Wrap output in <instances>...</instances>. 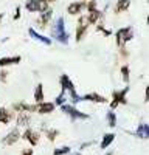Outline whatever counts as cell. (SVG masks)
<instances>
[{
    "mask_svg": "<svg viewBox=\"0 0 149 155\" xmlns=\"http://www.w3.org/2000/svg\"><path fill=\"white\" fill-rule=\"evenodd\" d=\"M59 84L62 87V90H64L65 93H68L70 99L73 104H78V102H81V96L76 93V88H74V84L71 82V79L68 78V74H61L59 76Z\"/></svg>",
    "mask_w": 149,
    "mask_h": 155,
    "instance_id": "6da1fadb",
    "label": "cell"
},
{
    "mask_svg": "<svg viewBox=\"0 0 149 155\" xmlns=\"http://www.w3.org/2000/svg\"><path fill=\"white\" fill-rule=\"evenodd\" d=\"M51 36L61 44H65V45L68 44V37L70 36L65 31V20H64V17H58L56 19L53 28H51Z\"/></svg>",
    "mask_w": 149,
    "mask_h": 155,
    "instance_id": "7a4b0ae2",
    "label": "cell"
},
{
    "mask_svg": "<svg viewBox=\"0 0 149 155\" xmlns=\"http://www.w3.org/2000/svg\"><path fill=\"white\" fill-rule=\"evenodd\" d=\"M127 93H129V87H124L121 90H114L112 93V101H110V110H115L118 106L127 104Z\"/></svg>",
    "mask_w": 149,
    "mask_h": 155,
    "instance_id": "3957f363",
    "label": "cell"
},
{
    "mask_svg": "<svg viewBox=\"0 0 149 155\" xmlns=\"http://www.w3.org/2000/svg\"><path fill=\"white\" fill-rule=\"evenodd\" d=\"M134 37V28L132 27H124V28H120L117 33H115V42L120 47H126L129 41H132Z\"/></svg>",
    "mask_w": 149,
    "mask_h": 155,
    "instance_id": "277c9868",
    "label": "cell"
},
{
    "mask_svg": "<svg viewBox=\"0 0 149 155\" xmlns=\"http://www.w3.org/2000/svg\"><path fill=\"white\" fill-rule=\"evenodd\" d=\"M59 107H61V110L64 112L65 115L70 116L71 121H76V120H87V118H89V115H87V113L78 110L74 106H70V104H67V102H64V104L59 106Z\"/></svg>",
    "mask_w": 149,
    "mask_h": 155,
    "instance_id": "5b68a950",
    "label": "cell"
},
{
    "mask_svg": "<svg viewBox=\"0 0 149 155\" xmlns=\"http://www.w3.org/2000/svg\"><path fill=\"white\" fill-rule=\"evenodd\" d=\"M89 28H90V23H89V19H87L85 14H79L78 17V27H76V42H81L82 39L85 37V34L89 33Z\"/></svg>",
    "mask_w": 149,
    "mask_h": 155,
    "instance_id": "8992f818",
    "label": "cell"
},
{
    "mask_svg": "<svg viewBox=\"0 0 149 155\" xmlns=\"http://www.w3.org/2000/svg\"><path fill=\"white\" fill-rule=\"evenodd\" d=\"M25 8H27L28 12H42L47 8H50V3L45 2V0H27Z\"/></svg>",
    "mask_w": 149,
    "mask_h": 155,
    "instance_id": "52a82bcc",
    "label": "cell"
},
{
    "mask_svg": "<svg viewBox=\"0 0 149 155\" xmlns=\"http://www.w3.org/2000/svg\"><path fill=\"white\" fill-rule=\"evenodd\" d=\"M20 138L25 140V141H28L31 146H37V144H39V141H41V134L33 130V129H30V127H27V129H25V132L20 134Z\"/></svg>",
    "mask_w": 149,
    "mask_h": 155,
    "instance_id": "ba28073f",
    "label": "cell"
},
{
    "mask_svg": "<svg viewBox=\"0 0 149 155\" xmlns=\"http://www.w3.org/2000/svg\"><path fill=\"white\" fill-rule=\"evenodd\" d=\"M51 17H53V9L51 8H47L45 11H42L41 12V16L37 17V25L41 27V30H45L48 25H50V20H51Z\"/></svg>",
    "mask_w": 149,
    "mask_h": 155,
    "instance_id": "9c48e42d",
    "label": "cell"
},
{
    "mask_svg": "<svg viewBox=\"0 0 149 155\" xmlns=\"http://www.w3.org/2000/svg\"><path fill=\"white\" fill-rule=\"evenodd\" d=\"M14 118H16V112L12 109L0 107V124H9Z\"/></svg>",
    "mask_w": 149,
    "mask_h": 155,
    "instance_id": "30bf717a",
    "label": "cell"
},
{
    "mask_svg": "<svg viewBox=\"0 0 149 155\" xmlns=\"http://www.w3.org/2000/svg\"><path fill=\"white\" fill-rule=\"evenodd\" d=\"M20 140V132H19V129H12V130L2 138V143L5 146H12V144H16L17 141Z\"/></svg>",
    "mask_w": 149,
    "mask_h": 155,
    "instance_id": "8fae6325",
    "label": "cell"
},
{
    "mask_svg": "<svg viewBox=\"0 0 149 155\" xmlns=\"http://www.w3.org/2000/svg\"><path fill=\"white\" fill-rule=\"evenodd\" d=\"M84 9H85V3L82 2V0H79V2H71L67 6V12L70 16H79Z\"/></svg>",
    "mask_w": 149,
    "mask_h": 155,
    "instance_id": "7c38bea8",
    "label": "cell"
},
{
    "mask_svg": "<svg viewBox=\"0 0 149 155\" xmlns=\"http://www.w3.org/2000/svg\"><path fill=\"white\" fill-rule=\"evenodd\" d=\"M56 106H55V102H50V101H42L37 104V113H41V115H48V113H51L55 112Z\"/></svg>",
    "mask_w": 149,
    "mask_h": 155,
    "instance_id": "4fadbf2b",
    "label": "cell"
},
{
    "mask_svg": "<svg viewBox=\"0 0 149 155\" xmlns=\"http://www.w3.org/2000/svg\"><path fill=\"white\" fill-rule=\"evenodd\" d=\"M28 34L34 39V41L41 42V44H44V45H51V39L47 37V36H44V34H41V33H37L34 28H28Z\"/></svg>",
    "mask_w": 149,
    "mask_h": 155,
    "instance_id": "5bb4252c",
    "label": "cell"
},
{
    "mask_svg": "<svg viewBox=\"0 0 149 155\" xmlns=\"http://www.w3.org/2000/svg\"><path fill=\"white\" fill-rule=\"evenodd\" d=\"M20 61H22V56H19V54H16V56H3V58H0V68L14 65V64H19Z\"/></svg>",
    "mask_w": 149,
    "mask_h": 155,
    "instance_id": "9a60e30c",
    "label": "cell"
},
{
    "mask_svg": "<svg viewBox=\"0 0 149 155\" xmlns=\"http://www.w3.org/2000/svg\"><path fill=\"white\" fill-rule=\"evenodd\" d=\"M81 101H90V102H98V104H106L107 99L103 96V95H99V93H87L84 96H81Z\"/></svg>",
    "mask_w": 149,
    "mask_h": 155,
    "instance_id": "2e32d148",
    "label": "cell"
},
{
    "mask_svg": "<svg viewBox=\"0 0 149 155\" xmlns=\"http://www.w3.org/2000/svg\"><path fill=\"white\" fill-rule=\"evenodd\" d=\"M87 19H89V23L90 25H96V22L98 20H101V19H104V14L101 11H99L98 8H95V9H92V11H87Z\"/></svg>",
    "mask_w": 149,
    "mask_h": 155,
    "instance_id": "e0dca14e",
    "label": "cell"
},
{
    "mask_svg": "<svg viewBox=\"0 0 149 155\" xmlns=\"http://www.w3.org/2000/svg\"><path fill=\"white\" fill-rule=\"evenodd\" d=\"M16 121H17V126L20 127H28V124L31 123V115L28 112H17Z\"/></svg>",
    "mask_w": 149,
    "mask_h": 155,
    "instance_id": "ac0fdd59",
    "label": "cell"
},
{
    "mask_svg": "<svg viewBox=\"0 0 149 155\" xmlns=\"http://www.w3.org/2000/svg\"><path fill=\"white\" fill-rule=\"evenodd\" d=\"M131 8V0H117L114 12L115 14H121V12H126Z\"/></svg>",
    "mask_w": 149,
    "mask_h": 155,
    "instance_id": "d6986e66",
    "label": "cell"
},
{
    "mask_svg": "<svg viewBox=\"0 0 149 155\" xmlns=\"http://www.w3.org/2000/svg\"><path fill=\"white\" fill-rule=\"evenodd\" d=\"M134 135L137 138H143V140L149 138V126L147 124H140L138 127H137V130L134 132Z\"/></svg>",
    "mask_w": 149,
    "mask_h": 155,
    "instance_id": "ffe728a7",
    "label": "cell"
},
{
    "mask_svg": "<svg viewBox=\"0 0 149 155\" xmlns=\"http://www.w3.org/2000/svg\"><path fill=\"white\" fill-rule=\"evenodd\" d=\"M45 99V95H44V85L42 84H37L34 87V102L36 104H39Z\"/></svg>",
    "mask_w": 149,
    "mask_h": 155,
    "instance_id": "44dd1931",
    "label": "cell"
},
{
    "mask_svg": "<svg viewBox=\"0 0 149 155\" xmlns=\"http://www.w3.org/2000/svg\"><path fill=\"white\" fill-rule=\"evenodd\" d=\"M114 140H115V134H112V132L106 134L101 140V149H107L112 143H114Z\"/></svg>",
    "mask_w": 149,
    "mask_h": 155,
    "instance_id": "7402d4cb",
    "label": "cell"
},
{
    "mask_svg": "<svg viewBox=\"0 0 149 155\" xmlns=\"http://www.w3.org/2000/svg\"><path fill=\"white\" fill-rule=\"evenodd\" d=\"M106 121H107V126H109V127H117V115H115L114 110H109V112H107Z\"/></svg>",
    "mask_w": 149,
    "mask_h": 155,
    "instance_id": "603a6c76",
    "label": "cell"
},
{
    "mask_svg": "<svg viewBox=\"0 0 149 155\" xmlns=\"http://www.w3.org/2000/svg\"><path fill=\"white\" fill-rule=\"evenodd\" d=\"M45 137H47V140L48 141H51V143H53V141L58 138V135H59V130H58V129H45Z\"/></svg>",
    "mask_w": 149,
    "mask_h": 155,
    "instance_id": "cb8c5ba5",
    "label": "cell"
},
{
    "mask_svg": "<svg viewBox=\"0 0 149 155\" xmlns=\"http://www.w3.org/2000/svg\"><path fill=\"white\" fill-rule=\"evenodd\" d=\"M129 78H131V68H129V65H123L121 67V79L124 82H129Z\"/></svg>",
    "mask_w": 149,
    "mask_h": 155,
    "instance_id": "d4e9b609",
    "label": "cell"
},
{
    "mask_svg": "<svg viewBox=\"0 0 149 155\" xmlns=\"http://www.w3.org/2000/svg\"><path fill=\"white\" fill-rule=\"evenodd\" d=\"M70 152H71V149L68 146H61V147L53 150V155H68Z\"/></svg>",
    "mask_w": 149,
    "mask_h": 155,
    "instance_id": "484cf974",
    "label": "cell"
},
{
    "mask_svg": "<svg viewBox=\"0 0 149 155\" xmlns=\"http://www.w3.org/2000/svg\"><path fill=\"white\" fill-rule=\"evenodd\" d=\"M65 101H67V95H65L64 90H62V92L56 96V99H55V106H62Z\"/></svg>",
    "mask_w": 149,
    "mask_h": 155,
    "instance_id": "4316f807",
    "label": "cell"
},
{
    "mask_svg": "<svg viewBox=\"0 0 149 155\" xmlns=\"http://www.w3.org/2000/svg\"><path fill=\"white\" fill-rule=\"evenodd\" d=\"M8 71L5 70V67H3V70H0V82H8Z\"/></svg>",
    "mask_w": 149,
    "mask_h": 155,
    "instance_id": "83f0119b",
    "label": "cell"
},
{
    "mask_svg": "<svg viewBox=\"0 0 149 155\" xmlns=\"http://www.w3.org/2000/svg\"><path fill=\"white\" fill-rule=\"evenodd\" d=\"M120 56L123 59H127L129 58V51L126 50V47H120Z\"/></svg>",
    "mask_w": 149,
    "mask_h": 155,
    "instance_id": "f1b7e54d",
    "label": "cell"
},
{
    "mask_svg": "<svg viewBox=\"0 0 149 155\" xmlns=\"http://www.w3.org/2000/svg\"><path fill=\"white\" fill-rule=\"evenodd\" d=\"M12 19H14V20H19V19H20V6H17V8H16V11H14V16H12Z\"/></svg>",
    "mask_w": 149,
    "mask_h": 155,
    "instance_id": "f546056e",
    "label": "cell"
},
{
    "mask_svg": "<svg viewBox=\"0 0 149 155\" xmlns=\"http://www.w3.org/2000/svg\"><path fill=\"white\" fill-rule=\"evenodd\" d=\"M95 144V141L92 140V141H87V143H84V144H81V149H85V147H89V146H93Z\"/></svg>",
    "mask_w": 149,
    "mask_h": 155,
    "instance_id": "4dcf8cb0",
    "label": "cell"
},
{
    "mask_svg": "<svg viewBox=\"0 0 149 155\" xmlns=\"http://www.w3.org/2000/svg\"><path fill=\"white\" fill-rule=\"evenodd\" d=\"M33 152H34L33 149H23L22 150V155H33Z\"/></svg>",
    "mask_w": 149,
    "mask_h": 155,
    "instance_id": "1f68e13d",
    "label": "cell"
},
{
    "mask_svg": "<svg viewBox=\"0 0 149 155\" xmlns=\"http://www.w3.org/2000/svg\"><path fill=\"white\" fill-rule=\"evenodd\" d=\"M3 17H5V14H3V12H0V23H2V20H3Z\"/></svg>",
    "mask_w": 149,
    "mask_h": 155,
    "instance_id": "d6a6232c",
    "label": "cell"
},
{
    "mask_svg": "<svg viewBox=\"0 0 149 155\" xmlns=\"http://www.w3.org/2000/svg\"><path fill=\"white\" fill-rule=\"evenodd\" d=\"M45 2H48V3H55L56 0H45Z\"/></svg>",
    "mask_w": 149,
    "mask_h": 155,
    "instance_id": "836d02e7",
    "label": "cell"
},
{
    "mask_svg": "<svg viewBox=\"0 0 149 155\" xmlns=\"http://www.w3.org/2000/svg\"><path fill=\"white\" fill-rule=\"evenodd\" d=\"M68 155H81V153H79V152H74V153H71V152H70Z\"/></svg>",
    "mask_w": 149,
    "mask_h": 155,
    "instance_id": "e575fe53",
    "label": "cell"
},
{
    "mask_svg": "<svg viewBox=\"0 0 149 155\" xmlns=\"http://www.w3.org/2000/svg\"><path fill=\"white\" fill-rule=\"evenodd\" d=\"M82 2H84V3H85V2H89V0H82Z\"/></svg>",
    "mask_w": 149,
    "mask_h": 155,
    "instance_id": "d590c367",
    "label": "cell"
}]
</instances>
